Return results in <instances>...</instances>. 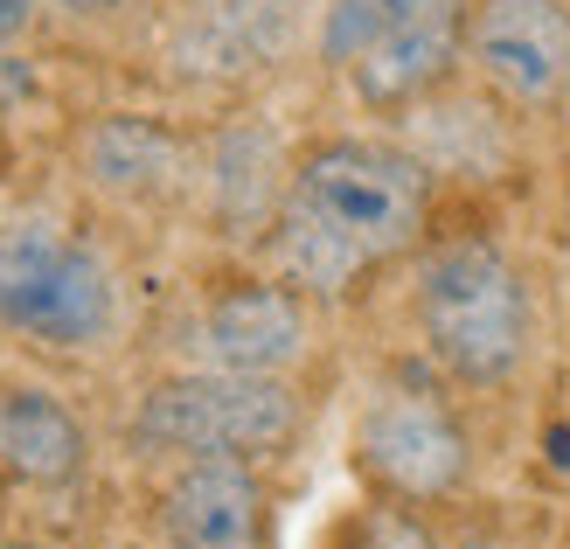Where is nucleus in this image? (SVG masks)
Instances as JSON below:
<instances>
[{"mask_svg": "<svg viewBox=\"0 0 570 549\" xmlns=\"http://www.w3.org/2000/svg\"><path fill=\"white\" fill-rule=\"evenodd\" d=\"M424 229H432V167L390 139L334 133L293 160L265 251L272 272L321 306L355 300L383 265L424 251Z\"/></svg>", "mask_w": 570, "mask_h": 549, "instance_id": "obj_1", "label": "nucleus"}, {"mask_svg": "<svg viewBox=\"0 0 570 549\" xmlns=\"http://www.w3.org/2000/svg\"><path fill=\"white\" fill-rule=\"evenodd\" d=\"M411 321L424 362L452 390H508L535 355V285L508 244L460 229L417 251Z\"/></svg>", "mask_w": 570, "mask_h": 549, "instance_id": "obj_2", "label": "nucleus"}, {"mask_svg": "<svg viewBox=\"0 0 570 549\" xmlns=\"http://www.w3.org/2000/svg\"><path fill=\"white\" fill-rule=\"evenodd\" d=\"M306 403L293 375H230V369H175L139 390L126 439L139 459H250L272 467L299 445Z\"/></svg>", "mask_w": 570, "mask_h": 549, "instance_id": "obj_3", "label": "nucleus"}, {"mask_svg": "<svg viewBox=\"0 0 570 549\" xmlns=\"http://www.w3.org/2000/svg\"><path fill=\"white\" fill-rule=\"evenodd\" d=\"M348 467L362 473L368 494L411 501V508H445L473 487V431L460 403L445 396L439 369H390L362 396L355 431H348Z\"/></svg>", "mask_w": 570, "mask_h": 549, "instance_id": "obj_4", "label": "nucleus"}, {"mask_svg": "<svg viewBox=\"0 0 570 549\" xmlns=\"http://www.w3.org/2000/svg\"><path fill=\"white\" fill-rule=\"evenodd\" d=\"M0 327L56 355H83L119 327V285L98 244L63 223H8L0 229Z\"/></svg>", "mask_w": 570, "mask_h": 549, "instance_id": "obj_5", "label": "nucleus"}, {"mask_svg": "<svg viewBox=\"0 0 570 549\" xmlns=\"http://www.w3.org/2000/svg\"><path fill=\"white\" fill-rule=\"evenodd\" d=\"M466 70L515 119L570 98V0H466Z\"/></svg>", "mask_w": 570, "mask_h": 549, "instance_id": "obj_6", "label": "nucleus"}, {"mask_svg": "<svg viewBox=\"0 0 570 549\" xmlns=\"http://www.w3.org/2000/svg\"><path fill=\"white\" fill-rule=\"evenodd\" d=\"M188 369L230 375H293L313 355V300L278 272H244L203 293L188 321Z\"/></svg>", "mask_w": 570, "mask_h": 549, "instance_id": "obj_7", "label": "nucleus"}, {"mask_svg": "<svg viewBox=\"0 0 570 549\" xmlns=\"http://www.w3.org/2000/svg\"><path fill=\"white\" fill-rule=\"evenodd\" d=\"M160 549H272V480L250 459H181L154 487Z\"/></svg>", "mask_w": 570, "mask_h": 549, "instance_id": "obj_8", "label": "nucleus"}, {"mask_svg": "<svg viewBox=\"0 0 570 549\" xmlns=\"http://www.w3.org/2000/svg\"><path fill=\"white\" fill-rule=\"evenodd\" d=\"M466 63V0H424L411 21H396L376 49H362L348 63V91L362 111H411L439 98L452 70Z\"/></svg>", "mask_w": 570, "mask_h": 549, "instance_id": "obj_9", "label": "nucleus"}, {"mask_svg": "<svg viewBox=\"0 0 570 549\" xmlns=\"http://www.w3.org/2000/svg\"><path fill=\"white\" fill-rule=\"evenodd\" d=\"M91 467V431L56 390L0 383V473L14 487H77Z\"/></svg>", "mask_w": 570, "mask_h": 549, "instance_id": "obj_10", "label": "nucleus"}, {"mask_svg": "<svg viewBox=\"0 0 570 549\" xmlns=\"http://www.w3.org/2000/svg\"><path fill=\"white\" fill-rule=\"evenodd\" d=\"M83 167H91V182L111 188V195L160 202V195L181 188L188 147H181L175 126L139 119V111H111V119H98L91 139H83Z\"/></svg>", "mask_w": 570, "mask_h": 549, "instance_id": "obj_11", "label": "nucleus"}, {"mask_svg": "<svg viewBox=\"0 0 570 549\" xmlns=\"http://www.w3.org/2000/svg\"><path fill=\"white\" fill-rule=\"evenodd\" d=\"M285 182H293V160L278 154V139L265 126H230L216 139V154H209V188H216V209L223 223L237 229H272L278 216V202H285Z\"/></svg>", "mask_w": 570, "mask_h": 549, "instance_id": "obj_12", "label": "nucleus"}, {"mask_svg": "<svg viewBox=\"0 0 570 549\" xmlns=\"http://www.w3.org/2000/svg\"><path fill=\"white\" fill-rule=\"evenodd\" d=\"M424 0H327L321 14V63L348 70L362 49H376L396 21H411Z\"/></svg>", "mask_w": 570, "mask_h": 549, "instance_id": "obj_13", "label": "nucleus"}, {"mask_svg": "<svg viewBox=\"0 0 570 549\" xmlns=\"http://www.w3.org/2000/svg\"><path fill=\"white\" fill-rule=\"evenodd\" d=\"M348 549H452V542L439 536V522L424 508L368 494V508H355L348 522Z\"/></svg>", "mask_w": 570, "mask_h": 549, "instance_id": "obj_14", "label": "nucleus"}, {"mask_svg": "<svg viewBox=\"0 0 570 549\" xmlns=\"http://www.w3.org/2000/svg\"><path fill=\"white\" fill-rule=\"evenodd\" d=\"M28 21H36V0H0V49H14L28 36Z\"/></svg>", "mask_w": 570, "mask_h": 549, "instance_id": "obj_15", "label": "nucleus"}, {"mask_svg": "<svg viewBox=\"0 0 570 549\" xmlns=\"http://www.w3.org/2000/svg\"><path fill=\"white\" fill-rule=\"evenodd\" d=\"M28 84H36V77H28V63H21V56H8V49H0V111H8L14 98H28Z\"/></svg>", "mask_w": 570, "mask_h": 549, "instance_id": "obj_16", "label": "nucleus"}, {"mask_svg": "<svg viewBox=\"0 0 570 549\" xmlns=\"http://www.w3.org/2000/svg\"><path fill=\"white\" fill-rule=\"evenodd\" d=\"M56 8H70V14H119L126 0H56Z\"/></svg>", "mask_w": 570, "mask_h": 549, "instance_id": "obj_17", "label": "nucleus"}, {"mask_svg": "<svg viewBox=\"0 0 570 549\" xmlns=\"http://www.w3.org/2000/svg\"><path fill=\"white\" fill-rule=\"evenodd\" d=\"M460 549H508V542H501V536H466Z\"/></svg>", "mask_w": 570, "mask_h": 549, "instance_id": "obj_18", "label": "nucleus"}, {"mask_svg": "<svg viewBox=\"0 0 570 549\" xmlns=\"http://www.w3.org/2000/svg\"><path fill=\"white\" fill-rule=\"evenodd\" d=\"M0 522H8V473H0Z\"/></svg>", "mask_w": 570, "mask_h": 549, "instance_id": "obj_19", "label": "nucleus"}, {"mask_svg": "<svg viewBox=\"0 0 570 549\" xmlns=\"http://www.w3.org/2000/svg\"><path fill=\"white\" fill-rule=\"evenodd\" d=\"M8 549H56V542H8Z\"/></svg>", "mask_w": 570, "mask_h": 549, "instance_id": "obj_20", "label": "nucleus"}, {"mask_svg": "<svg viewBox=\"0 0 570 549\" xmlns=\"http://www.w3.org/2000/svg\"><path fill=\"white\" fill-rule=\"evenodd\" d=\"M0 154H8V139H0Z\"/></svg>", "mask_w": 570, "mask_h": 549, "instance_id": "obj_21", "label": "nucleus"}]
</instances>
